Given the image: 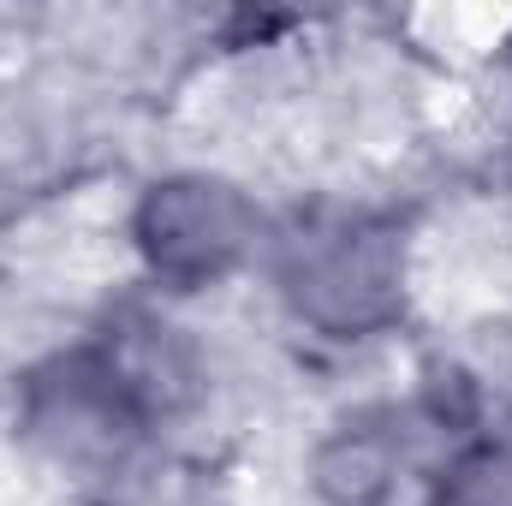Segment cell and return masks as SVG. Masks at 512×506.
Masks as SVG:
<instances>
[{
	"instance_id": "cell-1",
	"label": "cell",
	"mask_w": 512,
	"mask_h": 506,
	"mask_svg": "<svg viewBox=\"0 0 512 506\" xmlns=\"http://www.w3.org/2000/svg\"><path fill=\"white\" fill-rule=\"evenodd\" d=\"M167 358L155 364L149 352L131 346H90L24 387V423L30 435L72 465H114L131 441L149 429L161 387H167Z\"/></svg>"
},
{
	"instance_id": "cell-2",
	"label": "cell",
	"mask_w": 512,
	"mask_h": 506,
	"mask_svg": "<svg viewBox=\"0 0 512 506\" xmlns=\"http://www.w3.org/2000/svg\"><path fill=\"white\" fill-rule=\"evenodd\" d=\"M405 256L376 215H322L280 245V292L322 334H370L399 310Z\"/></svg>"
},
{
	"instance_id": "cell-3",
	"label": "cell",
	"mask_w": 512,
	"mask_h": 506,
	"mask_svg": "<svg viewBox=\"0 0 512 506\" xmlns=\"http://www.w3.org/2000/svg\"><path fill=\"white\" fill-rule=\"evenodd\" d=\"M251 233V203L221 179H167L137 209V245L149 256V268L173 286L221 280L251 251Z\"/></svg>"
},
{
	"instance_id": "cell-4",
	"label": "cell",
	"mask_w": 512,
	"mask_h": 506,
	"mask_svg": "<svg viewBox=\"0 0 512 506\" xmlns=\"http://www.w3.org/2000/svg\"><path fill=\"white\" fill-rule=\"evenodd\" d=\"M441 506H512V429H495L447 471Z\"/></svg>"
}]
</instances>
